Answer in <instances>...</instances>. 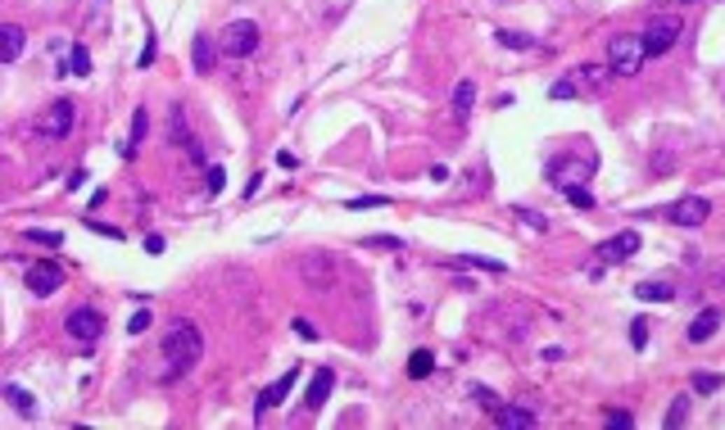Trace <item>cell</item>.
I'll list each match as a JSON object with an SVG mask.
<instances>
[{
	"mask_svg": "<svg viewBox=\"0 0 725 430\" xmlns=\"http://www.w3.org/2000/svg\"><path fill=\"white\" fill-rule=\"evenodd\" d=\"M146 131H150V113L136 109L132 113V136H127V145H122V159H136V145L146 141Z\"/></svg>",
	"mask_w": 725,
	"mask_h": 430,
	"instance_id": "cell-19",
	"label": "cell"
},
{
	"mask_svg": "<svg viewBox=\"0 0 725 430\" xmlns=\"http://www.w3.org/2000/svg\"><path fill=\"white\" fill-rule=\"evenodd\" d=\"M150 327V308H141V313H132V322H127V331L132 336H141V331Z\"/></svg>",
	"mask_w": 725,
	"mask_h": 430,
	"instance_id": "cell-38",
	"label": "cell"
},
{
	"mask_svg": "<svg viewBox=\"0 0 725 430\" xmlns=\"http://www.w3.org/2000/svg\"><path fill=\"white\" fill-rule=\"evenodd\" d=\"M136 64H141V69H150V64H155V36H146V45H141Z\"/></svg>",
	"mask_w": 725,
	"mask_h": 430,
	"instance_id": "cell-40",
	"label": "cell"
},
{
	"mask_svg": "<svg viewBox=\"0 0 725 430\" xmlns=\"http://www.w3.org/2000/svg\"><path fill=\"white\" fill-rule=\"evenodd\" d=\"M499 45H508V50H535V41L526 32H508V27L499 32Z\"/></svg>",
	"mask_w": 725,
	"mask_h": 430,
	"instance_id": "cell-29",
	"label": "cell"
},
{
	"mask_svg": "<svg viewBox=\"0 0 725 430\" xmlns=\"http://www.w3.org/2000/svg\"><path fill=\"white\" fill-rule=\"evenodd\" d=\"M295 380H300V367H290V371H286V376H276L272 385H268V389H263V394H259V403H254V413H268V408H276V403H281V399H286V394H290V389H295Z\"/></svg>",
	"mask_w": 725,
	"mask_h": 430,
	"instance_id": "cell-13",
	"label": "cell"
},
{
	"mask_svg": "<svg viewBox=\"0 0 725 430\" xmlns=\"http://www.w3.org/2000/svg\"><path fill=\"white\" fill-rule=\"evenodd\" d=\"M472 394H476V403H481L485 413H499V394H494V389H485V385H472Z\"/></svg>",
	"mask_w": 725,
	"mask_h": 430,
	"instance_id": "cell-34",
	"label": "cell"
},
{
	"mask_svg": "<svg viewBox=\"0 0 725 430\" xmlns=\"http://www.w3.org/2000/svg\"><path fill=\"white\" fill-rule=\"evenodd\" d=\"M639 231H617L612 241H603L598 245V263H626L631 254H639Z\"/></svg>",
	"mask_w": 725,
	"mask_h": 430,
	"instance_id": "cell-11",
	"label": "cell"
},
{
	"mask_svg": "<svg viewBox=\"0 0 725 430\" xmlns=\"http://www.w3.org/2000/svg\"><path fill=\"white\" fill-rule=\"evenodd\" d=\"M712 217V204L703 195H684V199H675L671 204V222L675 227H703Z\"/></svg>",
	"mask_w": 725,
	"mask_h": 430,
	"instance_id": "cell-10",
	"label": "cell"
},
{
	"mask_svg": "<svg viewBox=\"0 0 725 430\" xmlns=\"http://www.w3.org/2000/svg\"><path fill=\"white\" fill-rule=\"evenodd\" d=\"M146 250L150 254H164V236H146Z\"/></svg>",
	"mask_w": 725,
	"mask_h": 430,
	"instance_id": "cell-45",
	"label": "cell"
},
{
	"mask_svg": "<svg viewBox=\"0 0 725 430\" xmlns=\"http://www.w3.org/2000/svg\"><path fill=\"white\" fill-rule=\"evenodd\" d=\"M5 399H9V408H14L18 417H36V403H32V394H27L23 385H5Z\"/></svg>",
	"mask_w": 725,
	"mask_h": 430,
	"instance_id": "cell-24",
	"label": "cell"
},
{
	"mask_svg": "<svg viewBox=\"0 0 725 430\" xmlns=\"http://www.w3.org/2000/svg\"><path fill=\"white\" fill-rule=\"evenodd\" d=\"M164 358H168V376H186L199 358H204V336H199L195 322L177 317L164 331Z\"/></svg>",
	"mask_w": 725,
	"mask_h": 430,
	"instance_id": "cell-1",
	"label": "cell"
},
{
	"mask_svg": "<svg viewBox=\"0 0 725 430\" xmlns=\"http://www.w3.org/2000/svg\"><path fill=\"white\" fill-rule=\"evenodd\" d=\"M295 336H300V340H318V327H313L309 317H295Z\"/></svg>",
	"mask_w": 725,
	"mask_h": 430,
	"instance_id": "cell-39",
	"label": "cell"
},
{
	"mask_svg": "<svg viewBox=\"0 0 725 430\" xmlns=\"http://www.w3.org/2000/svg\"><path fill=\"white\" fill-rule=\"evenodd\" d=\"M73 122H78V104H73V100H55L50 109L36 118V131L50 136V141H59V136H69V131H73Z\"/></svg>",
	"mask_w": 725,
	"mask_h": 430,
	"instance_id": "cell-7",
	"label": "cell"
},
{
	"mask_svg": "<svg viewBox=\"0 0 725 430\" xmlns=\"http://www.w3.org/2000/svg\"><path fill=\"white\" fill-rule=\"evenodd\" d=\"M362 250H399L404 254V241L399 236H362Z\"/></svg>",
	"mask_w": 725,
	"mask_h": 430,
	"instance_id": "cell-30",
	"label": "cell"
},
{
	"mask_svg": "<svg viewBox=\"0 0 725 430\" xmlns=\"http://www.w3.org/2000/svg\"><path fill=\"white\" fill-rule=\"evenodd\" d=\"M635 294H639L644 303H671V299H675V290H671L666 281H639Z\"/></svg>",
	"mask_w": 725,
	"mask_h": 430,
	"instance_id": "cell-20",
	"label": "cell"
},
{
	"mask_svg": "<svg viewBox=\"0 0 725 430\" xmlns=\"http://www.w3.org/2000/svg\"><path fill=\"white\" fill-rule=\"evenodd\" d=\"M259 41H263V32H259L254 18H236V23H227L223 32H218V50L232 55V59H250V55L259 50Z\"/></svg>",
	"mask_w": 725,
	"mask_h": 430,
	"instance_id": "cell-3",
	"label": "cell"
},
{
	"mask_svg": "<svg viewBox=\"0 0 725 430\" xmlns=\"http://www.w3.org/2000/svg\"><path fill=\"white\" fill-rule=\"evenodd\" d=\"M594 164H598L594 155H585V159H580V155H553L544 172H549V181L558 190H567V186H585L589 172H594Z\"/></svg>",
	"mask_w": 725,
	"mask_h": 430,
	"instance_id": "cell-4",
	"label": "cell"
},
{
	"mask_svg": "<svg viewBox=\"0 0 725 430\" xmlns=\"http://www.w3.org/2000/svg\"><path fill=\"white\" fill-rule=\"evenodd\" d=\"M644 55H666L675 41H680V18L675 14H662V18H653V23L644 27Z\"/></svg>",
	"mask_w": 725,
	"mask_h": 430,
	"instance_id": "cell-5",
	"label": "cell"
},
{
	"mask_svg": "<svg viewBox=\"0 0 725 430\" xmlns=\"http://www.w3.org/2000/svg\"><path fill=\"white\" fill-rule=\"evenodd\" d=\"M223 186H227V172L223 168H209V195H223Z\"/></svg>",
	"mask_w": 725,
	"mask_h": 430,
	"instance_id": "cell-37",
	"label": "cell"
},
{
	"mask_svg": "<svg viewBox=\"0 0 725 430\" xmlns=\"http://www.w3.org/2000/svg\"><path fill=\"white\" fill-rule=\"evenodd\" d=\"M23 41H27L23 27H18V23H5V27H0V59L14 64L18 55H23Z\"/></svg>",
	"mask_w": 725,
	"mask_h": 430,
	"instance_id": "cell-17",
	"label": "cell"
},
{
	"mask_svg": "<svg viewBox=\"0 0 725 430\" xmlns=\"http://www.w3.org/2000/svg\"><path fill=\"white\" fill-rule=\"evenodd\" d=\"M276 164H281V168H290V172H295V168H300V159H295V155H290V150H276Z\"/></svg>",
	"mask_w": 725,
	"mask_h": 430,
	"instance_id": "cell-44",
	"label": "cell"
},
{
	"mask_svg": "<svg viewBox=\"0 0 725 430\" xmlns=\"http://www.w3.org/2000/svg\"><path fill=\"white\" fill-rule=\"evenodd\" d=\"M549 95H553V100H576L580 86H576V78H558V82L549 86Z\"/></svg>",
	"mask_w": 725,
	"mask_h": 430,
	"instance_id": "cell-31",
	"label": "cell"
},
{
	"mask_svg": "<svg viewBox=\"0 0 725 430\" xmlns=\"http://www.w3.org/2000/svg\"><path fill=\"white\" fill-rule=\"evenodd\" d=\"M684 422H689V394H675L671 408H666V417H662V426L666 430H680Z\"/></svg>",
	"mask_w": 725,
	"mask_h": 430,
	"instance_id": "cell-22",
	"label": "cell"
},
{
	"mask_svg": "<svg viewBox=\"0 0 725 430\" xmlns=\"http://www.w3.org/2000/svg\"><path fill=\"white\" fill-rule=\"evenodd\" d=\"M64 73H69V78H87V73H91V50H87V45H73V50H69Z\"/></svg>",
	"mask_w": 725,
	"mask_h": 430,
	"instance_id": "cell-21",
	"label": "cell"
},
{
	"mask_svg": "<svg viewBox=\"0 0 725 430\" xmlns=\"http://www.w3.org/2000/svg\"><path fill=\"white\" fill-rule=\"evenodd\" d=\"M725 385V376H717V371H694V394H717V389Z\"/></svg>",
	"mask_w": 725,
	"mask_h": 430,
	"instance_id": "cell-26",
	"label": "cell"
},
{
	"mask_svg": "<svg viewBox=\"0 0 725 430\" xmlns=\"http://www.w3.org/2000/svg\"><path fill=\"white\" fill-rule=\"evenodd\" d=\"M87 227H91V231H100V236H109V241H122L118 227H104V222H95V217H87Z\"/></svg>",
	"mask_w": 725,
	"mask_h": 430,
	"instance_id": "cell-42",
	"label": "cell"
},
{
	"mask_svg": "<svg viewBox=\"0 0 725 430\" xmlns=\"http://www.w3.org/2000/svg\"><path fill=\"white\" fill-rule=\"evenodd\" d=\"M571 78H576L580 95H603L607 86H612V78H617V73L607 69V64H585V69H576Z\"/></svg>",
	"mask_w": 725,
	"mask_h": 430,
	"instance_id": "cell-12",
	"label": "cell"
},
{
	"mask_svg": "<svg viewBox=\"0 0 725 430\" xmlns=\"http://www.w3.org/2000/svg\"><path fill=\"white\" fill-rule=\"evenodd\" d=\"M186 155H190V159H195V164H204V145H199V141H195V136H190V141H186Z\"/></svg>",
	"mask_w": 725,
	"mask_h": 430,
	"instance_id": "cell-43",
	"label": "cell"
},
{
	"mask_svg": "<svg viewBox=\"0 0 725 430\" xmlns=\"http://www.w3.org/2000/svg\"><path fill=\"white\" fill-rule=\"evenodd\" d=\"M27 241H36V245H45V250H59V245H64V236L59 231H45V227H27Z\"/></svg>",
	"mask_w": 725,
	"mask_h": 430,
	"instance_id": "cell-27",
	"label": "cell"
},
{
	"mask_svg": "<svg viewBox=\"0 0 725 430\" xmlns=\"http://www.w3.org/2000/svg\"><path fill=\"white\" fill-rule=\"evenodd\" d=\"M386 204H390L386 195H354V199H345V208H354V213H358V208H386Z\"/></svg>",
	"mask_w": 725,
	"mask_h": 430,
	"instance_id": "cell-32",
	"label": "cell"
},
{
	"mask_svg": "<svg viewBox=\"0 0 725 430\" xmlns=\"http://www.w3.org/2000/svg\"><path fill=\"white\" fill-rule=\"evenodd\" d=\"M603 422L612 426V430H631V426H635V417H631V413H617V408H612V413H603Z\"/></svg>",
	"mask_w": 725,
	"mask_h": 430,
	"instance_id": "cell-36",
	"label": "cell"
},
{
	"mask_svg": "<svg viewBox=\"0 0 725 430\" xmlns=\"http://www.w3.org/2000/svg\"><path fill=\"white\" fill-rule=\"evenodd\" d=\"M644 36L639 32H617L612 41H607V69L617 73V78H631V73H639V64H644Z\"/></svg>",
	"mask_w": 725,
	"mask_h": 430,
	"instance_id": "cell-2",
	"label": "cell"
},
{
	"mask_svg": "<svg viewBox=\"0 0 725 430\" xmlns=\"http://www.w3.org/2000/svg\"><path fill=\"white\" fill-rule=\"evenodd\" d=\"M64 327H69V336L78 340V344H95L104 336V317L95 308H73L69 317H64Z\"/></svg>",
	"mask_w": 725,
	"mask_h": 430,
	"instance_id": "cell-8",
	"label": "cell"
},
{
	"mask_svg": "<svg viewBox=\"0 0 725 430\" xmlns=\"http://www.w3.org/2000/svg\"><path fill=\"white\" fill-rule=\"evenodd\" d=\"M336 272H340V263H336L331 254H304V258H300V276L309 281V290H318V294L331 290Z\"/></svg>",
	"mask_w": 725,
	"mask_h": 430,
	"instance_id": "cell-6",
	"label": "cell"
},
{
	"mask_svg": "<svg viewBox=\"0 0 725 430\" xmlns=\"http://www.w3.org/2000/svg\"><path fill=\"white\" fill-rule=\"evenodd\" d=\"M190 64H195V73L213 69V36H209V32H199L195 41H190Z\"/></svg>",
	"mask_w": 725,
	"mask_h": 430,
	"instance_id": "cell-18",
	"label": "cell"
},
{
	"mask_svg": "<svg viewBox=\"0 0 725 430\" xmlns=\"http://www.w3.org/2000/svg\"><path fill=\"white\" fill-rule=\"evenodd\" d=\"M331 385H336V371H331V367H318V371H313V380H309V394H304V408H309V413H318V408L327 403Z\"/></svg>",
	"mask_w": 725,
	"mask_h": 430,
	"instance_id": "cell-15",
	"label": "cell"
},
{
	"mask_svg": "<svg viewBox=\"0 0 725 430\" xmlns=\"http://www.w3.org/2000/svg\"><path fill=\"white\" fill-rule=\"evenodd\" d=\"M435 371V353L431 349H413V358H408V376L413 380H426Z\"/></svg>",
	"mask_w": 725,
	"mask_h": 430,
	"instance_id": "cell-23",
	"label": "cell"
},
{
	"mask_svg": "<svg viewBox=\"0 0 725 430\" xmlns=\"http://www.w3.org/2000/svg\"><path fill=\"white\" fill-rule=\"evenodd\" d=\"M494 422H499L503 430H535V413H530V408H512V403H499V413H494Z\"/></svg>",
	"mask_w": 725,
	"mask_h": 430,
	"instance_id": "cell-16",
	"label": "cell"
},
{
	"mask_svg": "<svg viewBox=\"0 0 725 430\" xmlns=\"http://www.w3.org/2000/svg\"><path fill=\"white\" fill-rule=\"evenodd\" d=\"M717 327H721V308H703L698 317L684 327V340H689V344H708L712 336H717Z\"/></svg>",
	"mask_w": 725,
	"mask_h": 430,
	"instance_id": "cell-14",
	"label": "cell"
},
{
	"mask_svg": "<svg viewBox=\"0 0 725 430\" xmlns=\"http://www.w3.org/2000/svg\"><path fill=\"white\" fill-rule=\"evenodd\" d=\"M472 104H476V86H472V82H458V86H453V113H458V118H467V113H472Z\"/></svg>",
	"mask_w": 725,
	"mask_h": 430,
	"instance_id": "cell-25",
	"label": "cell"
},
{
	"mask_svg": "<svg viewBox=\"0 0 725 430\" xmlns=\"http://www.w3.org/2000/svg\"><path fill=\"white\" fill-rule=\"evenodd\" d=\"M64 285V267L50 263V258H41V263L27 267V290L36 294V299H45V294H55Z\"/></svg>",
	"mask_w": 725,
	"mask_h": 430,
	"instance_id": "cell-9",
	"label": "cell"
},
{
	"mask_svg": "<svg viewBox=\"0 0 725 430\" xmlns=\"http://www.w3.org/2000/svg\"><path fill=\"white\" fill-rule=\"evenodd\" d=\"M181 136H186V109L177 104L173 109V141H181Z\"/></svg>",
	"mask_w": 725,
	"mask_h": 430,
	"instance_id": "cell-41",
	"label": "cell"
},
{
	"mask_svg": "<svg viewBox=\"0 0 725 430\" xmlns=\"http://www.w3.org/2000/svg\"><path fill=\"white\" fill-rule=\"evenodd\" d=\"M562 195H567V204H576V208H594V195H589L585 186H567Z\"/></svg>",
	"mask_w": 725,
	"mask_h": 430,
	"instance_id": "cell-33",
	"label": "cell"
},
{
	"mask_svg": "<svg viewBox=\"0 0 725 430\" xmlns=\"http://www.w3.org/2000/svg\"><path fill=\"white\" fill-rule=\"evenodd\" d=\"M458 263H463V267H481V272H508V263H499V258H481V254H463Z\"/></svg>",
	"mask_w": 725,
	"mask_h": 430,
	"instance_id": "cell-28",
	"label": "cell"
},
{
	"mask_svg": "<svg viewBox=\"0 0 725 430\" xmlns=\"http://www.w3.org/2000/svg\"><path fill=\"white\" fill-rule=\"evenodd\" d=\"M631 344H635V349H648V322L644 317L631 322Z\"/></svg>",
	"mask_w": 725,
	"mask_h": 430,
	"instance_id": "cell-35",
	"label": "cell"
}]
</instances>
